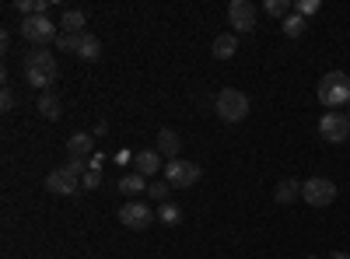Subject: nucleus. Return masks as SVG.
<instances>
[{"label": "nucleus", "mask_w": 350, "mask_h": 259, "mask_svg": "<svg viewBox=\"0 0 350 259\" xmlns=\"http://www.w3.org/2000/svg\"><path fill=\"white\" fill-rule=\"evenodd\" d=\"M25 81L36 84L39 92H46L49 84L56 81V56L42 46V49H32L25 53Z\"/></svg>", "instance_id": "nucleus-1"}, {"label": "nucleus", "mask_w": 350, "mask_h": 259, "mask_svg": "<svg viewBox=\"0 0 350 259\" xmlns=\"http://www.w3.org/2000/svg\"><path fill=\"white\" fill-rule=\"evenodd\" d=\"M84 172H88V165L70 158L64 168H53L49 176H46V189H49L53 196H74L77 186L84 182Z\"/></svg>", "instance_id": "nucleus-2"}, {"label": "nucleus", "mask_w": 350, "mask_h": 259, "mask_svg": "<svg viewBox=\"0 0 350 259\" xmlns=\"http://www.w3.org/2000/svg\"><path fill=\"white\" fill-rule=\"evenodd\" d=\"M319 102H323L326 109H333V112L350 105V74L329 70L323 81H319Z\"/></svg>", "instance_id": "nucleus-3"}, {"label": "nucleus", "mask_w": 350, "mask_h": 259, "mask_svg": "<svg viewBox=\"0 0 350 259\" xmlns=\"http://www.w3.org/2000/svg\"><path fill=\"white\" fill-rule=\"evenodd\" d=\"M214 109L224 123H242L249 116V95L239 92V88H221L217 98H214Z\"/></svg>", "instance_id": "nucleus-4"}, {"label": "nucleus", "mask_w": 350, "mask_h": 259, "mask_svg": "<svg viewBox=\"0 0 350 259\" xmlns=\"http://www.w3.org/2000/svg\"><path fill=\"white\" fill-rule=\"evenodd\" d=\"M21 39L36 42V46L42 49V46H49V42L60 39V28L49 21V14H32V18H21Z\"/></svg>", "instance_id": "nucleus-5"}, {"label": "nucleus", "mask_w": 350, "mask_h": 259, "mask_svg": "<svg viewBox=\"0 0 350 259\" xmlns=\"http://www.w3.org/2000/svg\"><path fill=\"white\" fill-rule=\"evenodd\" d=\"M301 200H305L308 207H329L333 200H336V182L326 179V176H312L301 186Z\"/></svg>", "instance_id": "nucleus-6"}, {"label": "nucleus", "mask_w": 350, "mask_h": 259, "mask_svg": "<svg viewBox=\"0 0 350 259\" xmlns=\"http://www.w3.org/2000/svg\"><path fill=\"white\" fill-rule=\"evenodd\" d=\"M200 165H193V161H165V182L172 186V189H189L193 182H200Z\"/></svg>", "instance_id": "nucleus-7"}, {"label": "nucleus", "mask_w": 350, "mask_h": 259, "mask_svg": "<svg viewBox=\"0 0 350 259\" xmlns=\"http://www.w3.org/2000/svg\"><path fill=\"white\" fill-rule=\"evenodd\" d=\"M120 221L126 228H133V232H144V228L154 221V210L144 204V200H126V204L120 207Z\"/></svg>", "instance_id": "nucleus-8"}, {"label": "nucleus", "mask_w": 350, "mask_h": 259, "mask_svg": "<svg viewBox=\"0 0 350 259\" xmlns=\"http://www.w3.org/2000/svg\"><path fill=\"white\" fill-rule=\"evenodd\" d=\"M256 4H249V0H231L228 4V21H231V28H235V36L239 32H252L256 28Z\"/></svg>", "instance_id": "nucleus-9"}, {"label": "nucleus", "mask_w": 350, "mask_h": 259, "mask_svg": "<svg viewBox=\"0 0 350 259\" xmlns=\"http://www.w3.org/2000/svg\"><path fill=\"white\" fill-rule=\"evenodd\" d=\"M319 133H323V140H329V144H343L350 137V120L343 116V112H326V116L319 120Z\"/></svg>", "instance_id": "nucleus-10"}, {"label": "nucleus", "mask_w": 350, "mask_h": 259, "mask_svg": "<svg viewBox=\"0 0 350 259\" xmlns=\"http://www.w3.org/2000/svg\"><path fill=\"white\" fill-rule=\"evenodd\" d=\"M179 151H183V140H179V133L165 126V130L158 133V154H161L165 161H179Z\"/></svg>", "instance_id": "nucleus-11"}, {"label": "nucleus", "mask_w": 350, "mask_h": 259, "mask_svg": "<svg viewBox=\"0 0 350 259\" xmlns=\"http://www.w3.org/2000/svg\"><path fill=\"white\" fill-rule=\"evenodd\" d=\"M92 151H95V133H74V137L67 140V154H70L74 161H84Z\"/></svg>", "instance_id": "nucleus-12"}, {"label": "nucleus", "mask_w": 350, "mask_h": 259, "mask_svg": "<svg viewBox=\"0 0 350 259\" xmlns=\"http://www.w3.org/2000/svg\"><path fill=\"white\" fill-rule=\"evenodd\" d=\"M133 168L140 172V176H158V172H165V165H161V154L158 151H137V158H133Z\"/></svg>", "instance_id": "nucleus-13"}, {"label": "nucleus", "mask_w": 350, "mask_h": 259, "mask_svg": "<svg viewBox=\"0 0 350 259\" xmlns=\"http://www.w3.org/2000/svg\"><path fill=\"white\" fill-rule=\"evenodd\" d=\"M301 186L305 182H298V179H284V182H277V189H273V200L277 204H295V200H301Z\"/></svg>", "instance_id": "nucleus-14"}, {"label": "nucleus", "mask_w": 350, "mask_h": 259, "mask_svg": "<svg viewBox=\"0 0 350 259\" xmlns=\"http://www.w3.org/2000/svg\"><path fill=\"white\" fill-rule=\"evenodd\" d=\"M77 56H81L84 64H98V60H102V39H98V36H92V32H84Z\"/></svg>", "instance_id": "nucleus-15"}, {"label": "nucleus", "mask_w": 350, "mask_h": 259, "mask_svg": "<svg viewBox=\"0 0 350 259\" xmlns=\"http://www.w3.org/2000/svg\"><path fill=\"white\" fill-rule=\"evenodd\" d=\"M235 53H239V36L235 32H221L214 39V56H217V60H231Z\"/></svg>", "instance_id": "nucleus-16"}, {"label": "nucleus", "mask_w": 350, "mask_h": 259, "mask_svg": "<svg viewBox=\"0 0 350 259\" xmlns=\"http://www.w3.org/2000/svg\"><path fill=\"white\" fill-rule=\"evenodd\" d=\"M39 112L49 120V123H56L64 116V105H60V98H56L53 92H39Z\"/></svg>", "instance_id": "nucleus-17"}, {"label": "nucleus", "mask_w": 350, "mask_h": 259, "mask_svg": "<svg viewBox=\"0 0 350 259\" xmlns=\"http://www.w3.org/2000/svg\"><path fill=\"white\" fill-rule=\"evenodd\" d=\"M148 176H140V172H126V176L120 179V193L126 196H137V193H148Z\"/></svg>", "instance_id": "nucleus-18"}, {"label": "nucleus", "mask_w": 350, "mask_h": 259, "mask_svg": "<svg viewBox=\"0 0 350 259\" xmlns=\"http://www.w3.org/2000/svg\"><path fill=\"white\" fill-rule=\"evenodd\" d=\"M102 165H105V158L102 154H95L92 158V165H88V172H84V189H98V182H102Z\"/></svg>", "instance_id": "nucleus-19"}, {"label": "nucleus", "mask_w": 350, "mask_h": 259, "mask_svg": "<svg viewBox=\"0 0 350 259\" xmlns=\"http://www.w3.org/2000/svg\"><path fill=\"white\" fill-rule=\"evenodd\" d=\"M305 28H308V25H305V18H301V14H295V11H291V14L284 18V36H287V39H301V36H305Z\"/></svg>", "instance_id": "nucleus-20"}, {"label": "nucleus", "mask_w": 350, "mask_h": 259, "mask_svg": "<svg viewBox=\"0 0 350 259\" xmlns=\"http://www.w3.org/2000/svg\"><path fill=\"white\" fill-rule=\"evenodd\" d=\"M158 221L161 224H168V228H175L183 221V210H179V204H172V200H165V204L158 207Z\"/></svg>", "instance_id": "nucleus-21"}, {"label": "nucleus", "mask_w": 350, "mask_h": 259, "mask_svg": "<svg viewBox=\"0 0 350 259\" xmlns=\"http://www.w3.org/2000/svg\"><path fill=\"white\" fill-rule=\"evenodd\" d=\"M60 32H84V11H64L60 18Z\"/></svg>", "instance_id": "nucleus-22"}, {"label": "nucleus", "mask_w": 350, "mask_h": 259, "mask_svg": "<svg viewBox=\"0 0 350 259\" xmlns=\"http://www.w3.org/2000/svg\"><path fill=\"white\" fill-rule=\"evenodd\" d=\"M81 39H84V32H60V39H56V49L77 53V49H81Z\"/></svg>", "instance_id": "nucleus-23"}, {"label": "nucleus", "mask_w": 350, "mask_h": 259, "mask_svg": "<svg viewBox=\"0 0 350 259\" xmlns=\"http://www.w3.org/2000/svg\"><path fill=\"white\" fill-rule=\"evenodd\" d=\"M262 11H267L270 18H287L291 11H295V4H287V0H267V4H262Z\"/></svg>", "instance_id": "nucleus-24"}, {"label": "nucleus", "mask_w": 350, "mask_h": 259, "mask_svg": "<svg viewBox=\"0 0 350 259\" xmlns=\"http://www.w3.org/2000/svg\"><path fill=\"white\" fill-rule=\"evenodd\" d=\"M168 193H172V186H168L165 179H158V182H151V186H148V196L161 200V204H165V200H168Z\"/></svg>", "instance_id": "nucleus-25"}, {"label": "nucleus", "mask_w": 350, "mask_h": 259, "mask_svg": "<svg viewBox=\"0 0 350 259\" xmlns=\"http://www.w3.org/2000/svg\"><path fill=\"white\" fill-rule=\"evenodd\" d=\"M315 11H319V0H301V4H295V14H301V18H308Z\"/></svg>", "instance_id": "nucleus-26"}, {"label": "nucleus", "mask_w": 350, "mask_h": 259, "mask_svg": "<svg viewBox=\"0 0 350 259\" xmlns=\"http://www.w3.org/2000/svg\"><path fill=\"white\" fill-rule=\"evenodd\" d=\"M0 109H4V112H11V109H14V92H11V88L0 92Z\"/></svg>", "instance_id": "nucleus-27"}, {"label": "nucleus", "mask_w": 350, "mask_h": 259, "mask_svg": "<svg viewBox=\"0 0 350 259\" xmlns=\"http://www.w3.org/2000/svg\"><path fill=\"white\" fill-rule=\"evenodd\" d=\"M333 259H347V256H333Z\"/></svg>", "instance_id": "nucleus-28"}, {"label": "nucleus", "mask_w": 350, "mask_h": 259, "mask_svg": "<svg viewBox=\"0 0 350 259\" xmlns=\"http://www.w3.org/2000/svg\"><path fill=\"white\" fill-rule=\"evenodd\" d=\"M347 120H350V109H347Z\"/></svg>", "instance_id": "nucleus-29"}]
</instances>
